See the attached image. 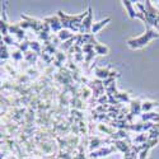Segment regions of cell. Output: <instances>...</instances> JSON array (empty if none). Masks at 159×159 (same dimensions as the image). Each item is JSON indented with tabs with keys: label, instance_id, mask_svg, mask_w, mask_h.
<instances>
[{
	"label": "cell",
	"instance_id": "3",
	"mask_svg": "<svg viewBox=\"0 0 159 159\" xmlns=\"http://www.w3.org/2000/svg\"><path fill=\"white\" fill-rule=\"evenodd\" d=\"M122 4H124V7L127 9V11H129V17H130V18H140V19H143V20L145 22V17H144V14H143V13H139V11H135L134 5H132L131 2H127V0H125V2H122Z\"/></svg>",
	"mask_w": 159,
	"mask_h": 159
},
{
	"label": "cell",
	"instance_id": "10",
	"mask_svg": "<svg viewBox=\"0 0 159 159\" xmlns=\"http://www.w3.org/2000/svg\"><path fill=\"white\" fill-rule=\"evenodd\" d=\"M112 150H113L112 148H111V149H101V150H98L97 153H93L92 155H93V157H103V155H106V154H110Z\"/></svg>",
	"mask_w": 159,
	"mask_h": 159
},
{
	"label": "cell",
	"instance_id": "6",
	"mask_svg": "<svg viewBox=\"0 0 159 159\" xmlns=\"http://www.w3.org/2000/svg\"><path fill=\"white\" fill-rule=\"evenodd\" d=\"M110 20H111V18H106L104 20H101V22H98V23H94V24H93V27H92V32H93V33H97V32L103 27V25H106Z\"/></svg>",
	"mask_w": 159,
	"mask_h": 159
},
{
	"label": "cell",
	"instance_id": "2",
	"mask_svg": "<svg viewBox=\"0 0 159 159\" xmlns=\"http://www.w3.org/2000/svg\"><path fill=\"white\" fill-rule=\"evenodd\" d=\"M59 17L61 18V24L66 28H70L71 31H80V25H82V19H85L87 13H82L80 16H66L61 10L57 11Z\"/></svg>",
	"mask_w": 159,
	"mask_h": 159
},
{
	"label": "cell",
	"instance_id": "11",
	"mask_svg": "<svg viewBox=\"0 0 159 159\" xmlns=\"http://www.w3.org/2000/svg\"><path fill=\"white\" fill-rule=\"evenodd\" d=\"M59 37H60L61 39H66V38H73V34H71L69 31L64 30V31H61V32L59 33Z\"/></svg>",
	"mask_w": 159,
	"mask_h": 159
},
{
	"label": "cell",
	"instance_id": "12",
	"mask_svg": "<svg viewBox=\"0 0 159 159\" xmlns=\"http://www.w3.org/2000/svg\"><path fill=\"white\" fill-rule=\"evenodd\" d=\"M147 153H148V149L141 150V153H140V158H139V159H145V158H147Z\"/></svg>",
	"mask_w": 159,
	"mask_h": 159
},
{
	"label": "cell",
	"instance_id": "9",
	"mask_svg": "<svg viewBox=\"0 0 159 159\" xmlns=\"http://www.w3.org/2000/svg\"><path fill=\"white\" fill-rule=\"evenodd\" d=\"M96 74H97L98 78H107L110 75L108 74V69H97Z\"/></svg>",
	"mask_w": 159,
	"mask_h": 159
},
{
	"label": "cell",
	"instance_id": "8",
	"mask_svg": "<svg viewBox=\"0 0 159 159\" xmlns=\"http://www.w3.org/2000/svg\"><path fill=\"white\" fill-rule=\"evenodd\" d=\"M154 106H158V103L157 102H149V101H147V102H144L143 104H141V110L143 111H149L152 107H154Z\"/></svg>",
	"mask_w": 159,
	"mask_h": 159
},
{
	"label": "cell",
	"instance_id": "5",
	"mask_svg": "<svg viewBox=\"0 0 159 159\" xmlns=\"http://www.w3.org/2000/svg\"><path fill=\"white\" fill-rule=\"evenodd\" d=\"M45 22H48V24L51 25V27H52V30H54V31H59L60 30V27H61V23H60V20L55 17H51V18H46L45 19Z\"/></svg>",
	"mask_w": 159,
	"mask_h": 159
},
{
	"label": "cell",
	"instance_id": "7",
	"mask_svg": "<svg viewBox=\"0 0 159 159\" xmlns=\"http://www.w3.org/2000/svg\"><path fill=\"white\" fill-rule=\"evenodd\" d=\"M94 51L97 52L98 55H107L108 54V47L107 46H104V45H94Z\"/></svg>",
	"mask_w": 159,
	"mask_h": 159
},
{
	"label": "cell",
	"instance_id": "4",
	"mask_svg": "<svg viewBox=\"0 0 159 159\" xmlns=\"http://www.w3.org/2000/svg\"><path fill=\"white\" fill-rule=\"evenodd\" d=\"M92 27H93V24H92V13H90V8H89L87 19H84L80 25V33H88L89 31H92Z\"/></svg>",
	"mask_w": 159,
	"mask_h": 159
},
{
	"label": "cell",
	"instance_id": "1",
	"mask_svg": "<svg viewBox=\"0 0 159 159\" xmlns=\"http://www.w3.org/2000/svg\"><path fill=\"white\" fill-rule=\"evenodd\" d=\"M159 37V33L155 32L153 28H150V25H148V30L144 34L139 36V37H134V38H130L127 41V46L132 50H138V48H141L144 47L147 43H149L152 39L154 38H158Z\"/></svg>",
	"mask_w": 159,
	"mask_h": 159
}]
</instances>
